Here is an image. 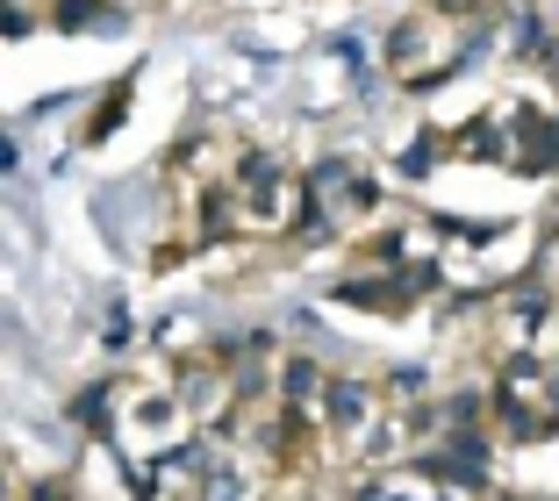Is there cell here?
<instances>
[{"label":"cell","instance_id":"cell-1","mask_svg":"<svg viewBox=\"0 0 559 501\" xmlns=\"http://www.w3.org/2000/svg\"><path fill=\"white\" fill-rule=\"evenodd\" d=\"M460 58H466V36H460V15H444V8L395 22V36L380 44V65H388V80L409 86V94L452 80V72H460Z\"/></svg>","mask_w":559,"mask_h":501},{"label":"cell","instance_id":"cell-2","mask_svg":"<svg viewBox=\"0 0 559 501\" xmlns=\"http://www.w3.org/2000/svg\"><path fill=\"white\" fill-rule=\"evenodd\" d=\"M29 501H80V487H72V480H36Z\"/></svg>","mask_w":559,"mask_h":501}]
</instances>
